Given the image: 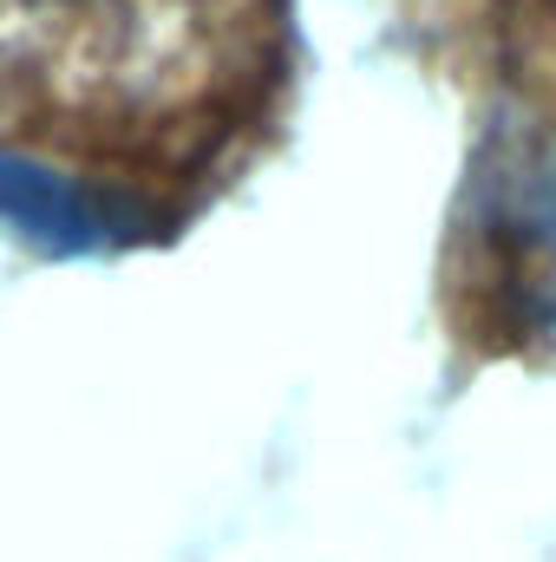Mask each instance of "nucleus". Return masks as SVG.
<instances>
[{"instance_id": "nucleus-1", "label": "nucleus", "mask_w": 556, "mask_h": 562, "mask_svg": "<svg viewBox=\"0 0 556 562\" xmlns=\"http://www.w3.org/2000/svg\"><path fill=\"white\" fill-rule=\"evenodd\" d=\"M288 0H0V170L164 210L216 183L288 92Z\"/></svg>"}]
</instances>
